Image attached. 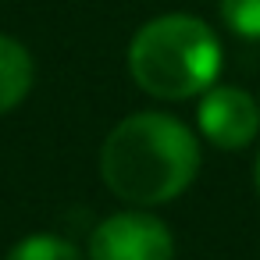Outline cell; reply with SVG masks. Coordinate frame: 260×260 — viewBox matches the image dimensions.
I'll return each mask as SVG.
<instances>
[{
  "label": "cell",
  "mask_w": 260,
  "mask_h": 260,
  "mask_svg": "<svg viewBox=\"0 0 260 260\" xmlns=\"http://www.w3.org/2000/svg\"><path fill=\"white\" fill-rule=\"evenodd\" d=\"M4 260H82V249L72 239L40 232V235H25L22 242H15Z\"/></svg>",
  "instance_id": "obj_6"
},
{
  "label": "cell",
  "mask_w": 260,
  "mask_h": 260,
  "mask_svg": "<svg viewBox=\"0 0 260 260\" xmlns=\"http://www.w3.org/2000/svg\"><path fill=\"white\" fill-rule=\"evenodd\" d=\"M224 25L242 40H260V0H221Z\"/></svg>",
  "instance_id": "obj_7"
},
{
  "label": "cell",
  "mask_w": 260,
  "mask_h": 260,
  "mask_svg": "<svg viewBox=\"0 0 260 260\" xmlns=\"http://www.w3.org/2000/svg\"><path fill=\"white\" fill-rule=\"evenodd\" d=\"M196 125H200V132L210 146L246 150L260 132V107L246 89L214 82L207 93H200Z\"/></svg>",
  "instance_id": "obj_4"
},
{
  "label": "cell",
  "mask_w": 260,
  "mask_h": 260,
  "mask_svg": "<svg viewBox=\"0 0 260 260\" xmlns=\"http://www.w3.org/2000/svg\"><path fill=\"white\" fill-rule=\"evenodd\" d=\"M253 185H256V196H260V150H256V160H253Z\"/></svg>",
  "instance_id": "obj_8"
},
{
  "label": "cell",
  "mask_w": 260,
  "mask_h": 260,
  "mask_svg": "<svg viewBox=\"0 0 260 260\" xmlns=\"http://www.w3.org/2000/svg\"><path fill=\"white\" fill-rule=\"evenodd\" d=\"M32 79H36V64L25 43L0 32V114L15 111L29 96Z\"/></svg>",
  "instance_id": "obj_5"
},
{
  "label": "cell",
  "mask_w": 260,
  "mask_h": 260,
  "mask_svg": "<svg viewBox=\"0 0 260 260\" xmlns=\"http://www.w3.org/2000/svg\"><path fill=\"white\" fill-rule=\"evenodd\" d=\"M200 171L196 132L168 111L121 118L100 146V178L128 207L150 210L178 200Z\"/></svg>",
  "instance_id": "obj_1"
},
{
  "label": "cell",
  "mask_w": 260,
  "mask_h": 260,
  "mask_svg": "<svg viewBox=\"0 0 260 260\" xmlns=\"http://www.w3.org/2000/svg\"><path fill=\"white\" fill-rule=\"evenodd\" d=\"M89 260H175L171 228L150 210H118L104 217L86 246Z\"/></svg>",
  "instance_id": "obj_3"
},
{
  "label": "cell",
  "mask_w": 260,
  "mask_h": 260,
  "mask_svg": "<svg viewBox=\"0 0 260 260\" xmlns=\"http://www.w3.org/2000/svg\"><path fill=\"white\" fill-rule=\"evenodd\" d=\"M128 75L157 100L200 96L221 75V40L196 15L150 18L128 43Z\"/></svg>",
  "instance_id": "obj_2"
}]
</instances>
